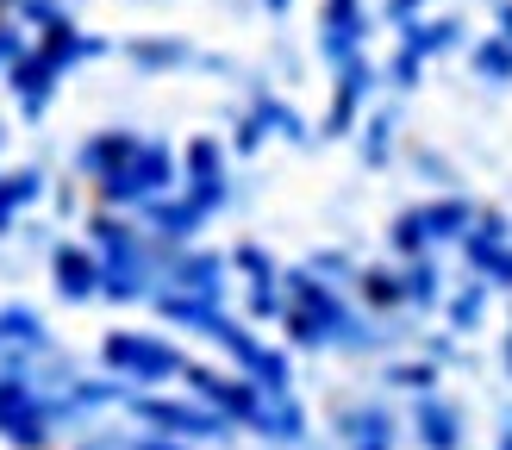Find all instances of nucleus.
I'll list each match as a JSON object with an SVG mask.
<instances>
[{"mask_svg": "<svg viewBox=\"0 0 512 450\" xmlns=\"http://www.w3.org/2000/svg\"><path fill=\"white\" fill-rule=\"evenodd\" d=\"M506 369H512V338H506Z\"/></svg>", "mask_w": 512, "mask_h": 450, "instance_id": "46", "label": "nucleus"}, {"mask_svg": "<svg viewBox=\"0 0 512 450\" xmlns=\"http://www.w3.org/2000/svg\"><path fill=\"white\" fill-rule=\"evenodd\" d=\"M250 432H263V438H275V444H306V407H300L294 394H269Z\"/></svg>", "mask_w": 512, "mask_h": 450, "instance_id": "17", "label": "nucleus"}, {"mask_svg": "<svg viewBox=\"0 0 512 450\" xmlns=\"http://www.w3.org/2000/svg\"><path fill=\"white\" fill-rule=\"evenodd\" d=\"M425 63H431L425 50H413V44H400V50H394V63H388V82H394V88H419V75H425Z\"/></svg>", "mask_w": 512, "mask_h": 450, "instance_id": "36", "label": "nucleus"}, {"mask_svg": "<svg viewBox=\"0 0 512 450\" xmlns=\"http://www.w3.org/2000/svg\"><path fill=\"white\" fill-rule=\"evenodd\" d=\"M238 375H250L263 394H294V363H288V350H269V344H263Z\"/></svg>", "mask_w": 512, "mask_h": 450, "instance_id": "24", "label": "nucleus"}, {"mask_svg": "<svg viewBox=\"0 0 512 450\" xmlns=\"http://www.w3.org/2000/svg\"><path fill=\"white\" fill-rule=\"evenodd\" d=\"M138 225L150 232V244H163V250H188V244L200 238V225H207V213H200L182 188H175V194H163V200H150V207L138 213Z\"/></svg>", "mask_w": 512, "mask_h": 450, "instance_id": "9", "label": "nucleus"}, {"mask_svg": "<svg viewBox=\"0 0 512 450\" xmlns=\"http://www.w3.org/2000/svg\"><path fill=\"white\" fill-rule=\"evenodd\" d=\"M0 13H13V0H0Z\"/></svg>", "mask_w": 512, "mask_h": 450, "instance_id": "47", "label": "nucleus"}, {"mask_svg": "<svg viewBox=\"0 0 512 450\" xmlns=\"http://www.w3.org/2000/svg\"><path fill=\"white\" fill-rule=\"evenodd\" d=\"M375 82H381V69H375L369 57H350V63L338 69V82H331V107H325V125H319V132H325V138H350L356 125H363V107H369Z\"/></svg>", "mask_w": 512, "mask_h": 450, "instance_id": "6", "label": "nucleus"}, {"mask_svg": "<svg viewBox=\"0 0 512 450\" xmlns=\"http://www.w3.org/2000/svg\"><path fill=\"white\" fill-rule=\"evenodd\" d=\"M0 350H7V344H0Z\"/></svg>", "mask_w": 512, "mask_h": 450, "instance_id": "48", "label": "nucleus"}, {"mask_svg": "<svg viewBox=\"0 0 512 450\" xmlns=\"http://www.w3.org/2000/svg\"><path fill=\"white\" fill-rule=\"evenodd\" d=\"M263 138H269V132H263V119L244 113V119H238V132H232V150H238V157H256V150H263Z\"/></svg>", "mask_w": 512, "mask_h": 450, "instance_id": "39", "label": "nucleus"}, {"mask_svg": "<svg viewBox=\"0 0 512 450\" xmlns=\"http://www.w3.org/2000/svg\"><path fill=\"white\" fill-rule=\"evenodd\" d=\"M138 132L132 125H107V132H94V138H82V150H75V169L88 175V182H100V175H113V169H125L138 157Z\"/></svg>", "mask_w": 512, "mask_h": 450, "instance_id": "13", "label": "nucleus"}, {"mask_svg": "<svg viewBox=\"0 0 512 450\" xmlns=\"http://www.w3.org/2000/svg\"><path fill=\"white\" fill-rule=\"evenodd\" d=\"M475 275L488 288H512V244H500V250H488V257L475 263Z\"/></svg>", "mask_w": 512, "mask_h": 450, "instance_id": "37", "label": "nucleus"}, {"mask_svg": "<svg viewBox=\"0 0 512 450\" xmlns=\"http://www.w3.org/2000/svg\"><path fill=\"white\" fill-rule=\"evenodd\" d=\"M419 7H425V0H388V19L400 25V19H419Z\"/></svg>", "mask_w": 512, "mask_h": 450, "instance_id": "42", "label": "nucleus"}, {"mask_svg": "<svg viewBox=\"0 0 512 450\" xmlns=\"http://www.w3.org/2000/svg\"><path fill=\"white\" fill-rule=\"evenodd\" d=\"M244 313H250L256 325H263V319H275V325H281V313H288V294H281V282H250Z\"/></svg>", "mask_w": 512, "mask_h": 450, "instance_id": "35", "label": "nucleus"}, {"mask_svg": "<svg viewBox=\"0 0 512 450\" xmlns=\"http://www.w3.org/2000/svg\"><path fill=\"white\" fill-rule=\"evenodd\" d=\"M281 332H288V344H294V350H331V338L319 332V319H313V313H300V307L281 313Z\"/></svg>", "mask_w": 512, "mask_h": 450, "instance_id": "33", "label": "nucleus"}, {"mask_svg": "<svg viewBox=\"0 0 512 450\" xmlns=\"http://www.w3.org/2000/svg\"><path fill=\"white\" fill-rule=\"evenodd\" d=\"M225 275H232V257H219V250H169L163 257V288L175 294H200V300H225Z\"/></svg>", "mask_w": 512, "mask_h": 450, "instance_id": "7", "label": "nucleus"}, {"mask_svg": "<svg viewBox=\"0 0 512 450\" xmlns=\"http://www.w3.org/2000/svg\"><path fill=\"white\" fill-rule=\"evenodd\" d=\"M125 450H188L182 438H163V432H144V438H125Z\"/></svg>", "mask_w": 512, "mask_h": 450, "instance_id": "41", "label": "nucleus"}, {"mask_svg": "<svg viewBox=\"0 0 512 450\" xmlns=\"http://www.w3.org/2000/svg\"><path fill=\"white\" fill-rule=\"evenodd\" d=\"M488 294H494V288L475 275L469 288H456V294L444 300V319H450V332H456V338H469L475 325H481V313H488Z\"/></svg>", "mask_w": 512, "mask_h": 450, "instance_id": "25", "label": "nucleus"}, {"mask_svg": "<svg viewBox=\"0 0 512 450\" xmlns=\"http://www.w3.org/2000/svg\"><path fill=\"white\" fill-rule=\"evenodd\" d=\"M469 63H475V75H481L488 88H506V82H512V44H506L500 32L481 38V44L469 50Z\"/></svg>", "mask_w": 512, "mask_h": 450, "instance_id": "27", "label": "nucleus"}, {"mask_svg": "<svg viewBox=\"0 0 512 450\" xmlns=\"http://www.w3.org/2000/svg\"><path fill=\"white\" fill-rule=\"evenodd\" d=\"M125 57H132L144 75H157V69H175V63H188L194 50H188L182 38H138L132 50H125Z\"/></svg>", "mask_w": 512, "mask_h": 450, "instance_id": "28", "label": "nucleus"}, {"mask_svg": "<svg viewBox=\"0 0 512 450\" xmlns=\"http://www.w3.org/2000/svg\"><path fill=\"white\" fill-rule=\"evenodd\" d=\"M294 7V0H263V13H288Z\"/></svg>", "mask_w": 512, "mask_h": 450, "instance_id": "44", "label": "nucleus"}, {"mask_svg": "<svg viewBox=\"0 0 512 450\" xmlns=\"http://www.w3.org/2000/svg\"><path fill=\"white\" fill-rule=\"evenodd\" d=\"M331 425H338L344 450H394V413L381 400H350V407H338Z\"/></svg>", "mask_w": 512, "mask_h": 450, "instance_id": "12", "label": "nucleus"}, {"mask_svg": "<svg viewBox=\"0 0 512 450\" xmlns=\"http://www.w3.org/2000/svg\"><path fill=\"white\" fill-rule=\"evenodd\" d=\"M50 432H57V413H50V394L32 375H0V438L13 450H44Z\"/></svg>", "mask_w": 512, "mask_h": 450, "instance_id": "3", "label": "nucleus"}, {"mask_svg": "<svg viewBox=\"0 0 512 450\" xmlns=\"http://www.w3.org/2000/svg\"><path fill=\"white\" fill-rule=\"evenodd\" d=\"M394 157V113H369L363 119V163H388Z\"/></svg>", "mask_w": 512, "mask_h": 450, "instance_id": "32", "label": "nucleus"}, {"mask_svg": "<svg viewBox=\"0 0 512 450\" xmlns=\"http://www.w3.org/2000/svg\"><path fill=\"white\" fill-rule=\"evenodd\" d=\"M125 407H132V419H138V425H150V432H163V438H182V444H207V438H225V432H232V419H225L219 407H207V400L132 394Z\"/></svg>", "mask_w": 512, "mask_h": 450, "instance_id": "4", "label": "nucleus"}, {"mask_svg": "<svg viewBox=\"0 0 512 450\" xmlns=\"http://www.w3.org/2000/svg\"><path fill=\"white\" fill-rule=\"evenodd\" d=\"M494 19H500V38L512 44V0H500V7H494Z\"/></svg>", "mask_w": 512, "mask_h": 450, "instance_id": "43", "label": "nucleus"}, {"mask_svg": "<svg viewBox=\"0 0 512 450\" xmlns=\"http://www.w3.org/2000/svg\"><path fill=\"white\" fill-rule=\"evenodd\" d=\"M400 282H406V307H419V313L444 307V269H438V257H406Z\"/></svg>", "mask_w": 512, "mask_h": 450, "instance_id": "19", "label": "nucleus"}, {"mask_svg": "<svg viewBox=\"0 0 512 450\" xmlns=\"http://www.w3.org/2000/svg\"><path fill=\"white\" fill-rule=\"evenodd\" d=\"M232 269L244 275V282H281V269H275V257L263 244H238L232 250Z\"/></svg>", "mask_w": 512, "mask_h": 450, "instance_id": "34", "label": "nucleus"}, {"mask_svg": "<svg viewBox=\"0 0 512 450\" xmlns=\"http://www.w3.org/2000/svg\"><path fill=\"white\" fill-rule=\"evenodd\" d=\"M363 38H369L363 0H325V7H319V57L331 69H344L350 57H363Z\"/></svg>", "mask_w": 512, "mask_h": 450, "instance_id": "8", "label": "nucleus"}, {"mask_svg": "<svg viewBox=\"0 0 512 450\" xmlns=\"http://www.w3.org/2000/svg\"><path fill=\"white\" fill-rule=\"evenodd\" d=\"M0 82L13 88V100H19V113L25 119H38L44 107H50V94H57V82H63V69H50V57L38 44H25L19 57H13V69L0 75Z\"/></svg>", "mask_w": 512, "mask_h": 450, "instance_id": "10", "label": "nucleus"}, {"mask_svg": "<svg viewBox=\"0 0 512 450\" xmlns=\"http://www.w3.org/2000/svg\"><path fill=\"white\" fill-rule=\"evenodd\" d=\"M207 338H213V344H219V350H225V357H232L238 369H244V363L256 357V350H263V338H256V332H250V325H244V319H232V313H225V319L213 325V332H207Z\"/></svg>", "mask_w": 512, "mask_h": 450, "instance_id": "30", "label": "nucleus"}, {"mask_svg": "<svg viewBox=\"0 0 512 450\" xmlns=\"http://www.w3.org/2000/svg\"><path fill=\"white\" fill-rule=\"evenodd\" d=\"M25 50V32H19V19L13 13H0V75L13 69V57Z\"/></svg>", "mask_w": 512, "mask_h": 450, "instance_id": "40", "label": "nucleus"}, {"mask_svg": "<svg viewBox=\"0 0 512 450\" xmlns=\"http://www.w3.org/2000/svg\"><path fill=\"white\" fill-rule=\"evenodd\" d=\"M169 325H182V332H200L207 338L213 325L225 319V300H200V294H175V288H157V300H150Z\"/></svg>", "mask_w": 512, "mask_h": 450, "instance_id": "16", "label": "nucleus"}, {"mask_svg": "<svg viewBox=\"0 0 512 450\" xmlns=\"http://www.w3.org/2000/svg\"><path fill=\"white\" fill-rule=\"evenodd\" d=\"M225 182V144L219 138H188L182 144V188Z\"/></svg>", "mask_w": 512, "mask_h": 450, "instance_id": "20", "label": "nucleus"}, {"mask_svg": "<svg viewBox=\"0 0 512 450\" xmlns=\"http://www.w3.org/2000/svg\"><path fill=\"white\" fill-rule=\"evenodd\" d=\"M388 244H394V257H400V263H406V257H431V232H425L419 207L394 213V225H388Z\"/></svg>", "mask_w": 512, "mask_h": 450, "instance_id": "29", "label": "nucleus"}, {"mask_svg": "<svg viewBox=\"0 0 512 450\" xmlns=\"http://www.w3.org/2000/svg\"><path fill=\"white\" fill-rule=\"evenodd\" d=\"M356 294H363L369 313H400L406 307V282H400V269H388V263H363V269H356Z\"/></svg>", "mask_w": 512, "mask_h": 450, "instance_id": "18", "label": "nucleus"}, {"mask_svg": "<svg viewBox=\"0 0 512 450\" xmlns=\"http://www.w3.org/2000/svg\"><path fill=\"white\" fill-rule=\"evenodd\" d=\"M50 282L69 307H82V300H100V257L94 244H57L50 250Z\"/></svg>", "mask_w": 512, "mask_h": 450, "instance_id": "11", "label": "nucleus"}, {"mask_svg": "<svg viewBox=\"0 0 512 450\" xmlns=\"http://www.w3.org/2000/svg\"><path fill=\"white\" fill-rule=\"evenodd\" d=\"M388 382L406 394H438V357H413V363H394Z\"/></svg>", "mask_w": 512, "mask_h": 450, "instance_id": "31", "label": "nucleus"}, {"mask_svg": "<svg viewBox=\"0 0 512 450\" xmlns=\"http://www.w3.org/2000/svg\"><path fill=\"white\" fill-rule=\"evenodd\" d=\"M0 344H7V350H32V357H44V350H50V332H44L38 307H0Z\"/></svg>", "mask_w": 512, "mask_h": 450, "instance_id": "21", "label": "nucleus"}, {"mask_svg": "<svg viewBox=\"0 0 512 450\" xmlns=\"http://www.w3.org/2000/svg\"><path fill=\"white\" fill-rule=\"evenodd\" d=\"M250 113L263 119V132L288 138V144H306V138H313V132H306V119L288 107V100H275V94H256V100H250Z\"/></svg>", "mask_w": 512, "mask_h": 450, "instance_id": "26", "label": "nucleus"}, {"mask_svg": "<svg viewBox=\"0 0 512 450\" xmlns=\"http://www.w3.org/2000/svg\"><path fill=\"white\" fill-rule=\"evenodd\" d=\"M175 188H182V157H175L163 138H144L132 163L94 182L100 207H113V213H144L150 200H163V194H175Z\"/></svg>", "mask_w": 512, "mask_h": 450, "instance_id": "1", "label": "nucleus"}, {"mask_svg": "<svg viewBox=\"0 0 512 450\" xmlns=\"http://www.w3.org/2000/svg\"><path fill=\"white\" fill-rule=\"evenodd\" d=\"M100 363H107V375H119L125 388H157V382H175V375L188 369L182 350L169 338H150V332H107L100 338Z\"/></svg>", "mask_w": 512, "mask_h": 450, "instance_id": "2", "label": "nucleus"}, {"mask_svg": "<svg viewBox=\"0 0 512 450\" xmlns=\"http://www.w3.org/2000/svg\"><path fill=\"white\" fill-rule=\"evenodd\" d=\"M500 450H512V419H506V432H500Z\"/></svg>", "mask_w": 512, "mask_h": 450, "instance_id": "45", "label": "nucleus"}, {"mask_svg": "<svg viewBox=\"0 0 512 450\" xmlns=\"http://www.w3.org/2000/svg\"><path fill=\"white\" fill-rule=\"evenodd\" d=\"M500 244H512V219H506L500 207H475V225L463 232V257H469V269L488 257V250H500Z\"/></svg>", "mask_w": 512, "mask_h": 450, "instance_id": "23", "label": "nucleus"}, {"mask_svg": "<svg viewBox=\"0 0 512 450\" xmlns=\"http://www.w3.org/2000/svg\"><path fill=\"white\" fill-rule=\"evenodd\" d=\"M313 275H325V282L338 288V282H356V263L344 257V250H319V257H313Z\"/></svg>", "mask_w": 512, "mask_h": 450, "instance_id": "38", "label": "nucleus"}, {"mask_svg": "<svg viewBox=\"0 0 512 450\" xmlns=\"http://www.w3.org/2000/svg\"><path fill=\"white\" fill-rule=\"evenodd\" d=\"M182 382H188V394L194 400H207V407H219L232 425H256V413H263V388L250 382V375H219V369H207V363H188L182 369Z\"/></svg>", "mask_w": 512, "mask_h": 450, "instance_id": "5", "label": "nucleus"}, {"mask_svg": "<svg viewBox=\"0 0 512 450\" xmlns=\"http://www.w3.org/2000/svg\"><path fill=\"white\" fill-rule=\"evenodd\" d=\"M400 44L425 50V57H444V50L463 44V19H400Z\"/></svg>", "mask_w": 512, "mask_h": 450, "instance_id": "22", "label": "nucleus"}, {"mask_svg": "<svg viewBox=\"0 0 512 450\" xmlns=\"http://www.w3.org/2000/svg\"><path fill=\"white\" fill-rule=\"evenodd\" d=\"M425 219V232H431V250L438 244H463V232L475 225V200L469 194H438V200H425L419 207Z\"/></svg>", "mask_w": 512, "mask_h": 450, "instance_id": "15", "label": "nucleus"}, {"mask_svg": "<svg viewBox=\"0 0 512 450\" xmlns=\"http://www.w3.org/2000/svg\"><path fill=\"white\" fill-rule=\"evenodd\" d=\"M413 438L425 450H463V413L444 394H419L413 400Z\"/></svg>", "mask_w": 512, "mask_h": 450, "instance_id": "14", "label": "nucleus"}]
</instances>
